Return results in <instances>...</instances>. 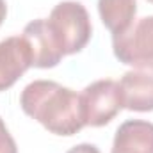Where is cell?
Here are the masks:
<instances>
[{
    "mask_svg": "<svg viewBox=\"0 0 153 153\" xmlns=\"http://www.w3.org/2000/svg\"><path fill=\"white\" fill-rule=\"evenodd\" d=\"M20 105L25 114L55 135L70 137L85 126L80 94L53 80H34L25 85Z\"/></svg>",
    "mask_w": 153,
    "mask_h": 153,
    "instance_id": "1",
    "label": "cell"
},
{
    "mask_svg": "<svg viewBox=\"0 0 153 153\" xmlns=\"http://www.w3.org/2000/svg\"><path fill=\"white\" fill-rule=\"evenodd\" d=\"M45 22L50 38L62 57L80 52L91 39V18L80 2H59Z\"/></svg>",
    "mask_w": 153,
    "mask_h": 153,
    "instance_id": "2",
    "label": "cell"
},
{
    "mask_svg": "<svg viewBox=\"0 0 153 153\" xmlns=\"http://www.w3.org/2000/svg\"><path fill=\"white\" fill-rule=\"evenodd\" d=\"M112 50L116 59L126 66L153 70V16H144L112 36Z\"/></svg>",
    "mask_w": 153,
    "mask_h": 153,
    "instance_id": "3",
    "label": "cell"
},
{
    "mask_svg": "<svg viewBox=\"0 0 153 153\" xmlns=\"http://www.w3.org/2000/svg\"><path fill=\"white\" fill-rule=\"evenodd\" d=\"M82 116L87 126H103L123 109L119 84L112 78H102L89 84L82 94Z\"/></svg>",
    "mask_w": 153,
    "mask_h": 153,
    "instance_id": "4",
    "label": "cell"
},
{
    "mask_svg": "<svg viewBox=\"0 0 153 153\" xmlns=\"http://www.w3.org/2000/svg\"><path fill=\"white\" fill-rule=\"evenodd\" d=\"M32 62L30 46L23 36H11L0 41V91L13 87Z\"/></svg>",
    "mask_w": 153,
    "mask_h": 153,
    "instance_id": "5",
    "label": "cell"
},
{
    "mask_svg": "<svg viewBox=\"0 0 153 153\" xmlns=\"http://www.w3.org/2000/svg\"><path fill=\"white\" fill-rule=\"evenodd\" d=\"M117 84L121 91L123 109L135 112L153 111V71H126Z\"/></svg>",
    "mask_w": 153,
    "mask_h": 153,
    "instance_id": "6",
    "label": "cell"
},
{
    "mask_svg": "<svg viewBox=\"0 0 153 153\" xmlns=\"http://www.w3.org/2000/svg\"><path fill=\"white\" fill-rule=\"evenodd\" d=\"M111 153H153V123L128 119L116 130Z\"/></svg>",
    "mask_w": 153,
    "mask_h": 153,
    "instance_id": "7",
    "label": "cell"
},
{
    "mask_svg": "<svg viewBox=\"0 0 153 153\" xmlns=\"http://www.w3.org/2000/svg\"><path fill=\"white\" fill-rule=\"evenodd\" d=\"M22 36L27 39V43L30 46L34 68H53L61 62L62 55L55 48L53 41L46 30L45 18H38V20H32L30 23H27Z\"/></svg>",
    "mask_w": 153,
    "mask_h": 153,
    "instance_id": "8",
    "label": "cell"
},
{
    "mask_svg": "<svg viewBox=\"0 0 153 153\" xmlns=\"http://www.w3.org/2000/svg\"><path fill=\"white\" fill-rule=\"evenodd\" d=\"M98 13L112 36L125 32L135 20L137 0H98Z\"/></svg>",
    "mask_w": 153,
    "mask_h": 153,
    "instance_id": "9",
    "label": "cell"
},
{
    "mask_svg": "<svg viewBox=\"0 0 153 153\" xmlns=\"http://www.w3.org/2000/svg\"><path fill=\"white\" fill-rule=\"evenodd\" d=\"M0 153H18L16 143L0 117Z\"/></svg>",
    "mask_w": 153,
    "mask_h": 153,
    "instance_id": "10",
    "label": "cell"
},
{
    "mask_svg": "<svg viewBox=\"0 0 153 153\" xmlns=\"http://www.w3.org/2000/svg\"><path fill=\"white\" fill-rule=\"evenodd\" d=\"M66 153H100V150H98L94 144L82 143V144H76V146H73V148H70Z\"/></svg>",
    "mask_w": 153,
    "mask_h": 153,
    "instance_id": "11",
    "label": "cell"
},
{
    "mask_svg": "<svg viewBox=\"0 0 153 153\" xmlns=\"http://www.w3.org/2000/svg\"><path fill=\"white\" fill-rule=\"evenodd\" d=\"M5 14H7V4H5V0H0V25L5 20Z\"/></svg>",
    "mask_w": 153,
    "mask_h": 153,
    "instance_id": "12",
    "label": "cell"
},
{
    "mask_svg": "<svg viewBox=\"0 0 153 153\" xmlns=\"http://www.w3.org/2000/svg\"><path fill=\"white\" fill-rule=\"evenodd\" d=\"M148 2H152V4H153V0H148Z\"/></svg>",
    "mask_w": 153,
    "mask_h": 153,
    "instance_id": "13",
    "label": "cell"
}]
</instances>
